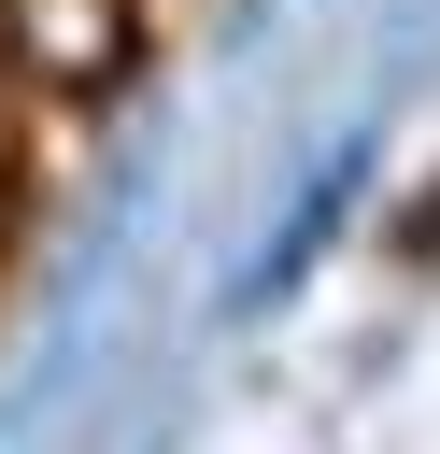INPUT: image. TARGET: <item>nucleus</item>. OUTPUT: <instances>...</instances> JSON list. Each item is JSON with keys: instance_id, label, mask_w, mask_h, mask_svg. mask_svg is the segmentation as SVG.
Returning a JSON list of instances; mask_svg holds the SVG:
<instances>
[{"instance_id": "1", "label": "nucleus", "mask_w": 440, "mask_h": 454, "mask_svg": "<svg viewBox=\"0 0 440 454\" xmlns=\"http://www.w3.org/2000/svg\"><path fill=\"white\" fill-rule=\"evenodd\" d=\"M0 57L43 85H114L128 71V0H0Z\"/></svg>"}]
</instances>
